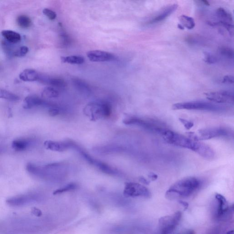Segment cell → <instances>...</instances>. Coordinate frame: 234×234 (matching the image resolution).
Returning a JSON list of instances; mask_svg holds the SVG:
<instances>
[{"mask_svg": "<svg viewBox=\"0 0 234 234\" xmlns=\"http://www.w3.org/2000/svg\"><path fill=\"white\" fill-rule=\"evenodd\" d=\"M177 8H178V6L176 4H173V5L167 6L159 12L158 15L152 18L148 22V24H154L164 21L167 17L170 16L177 9Z\"/></svg>", "mask_w": 234, "mask_h": 234, "instance_id": "cell-15", "label": "cell"}, {"mask_svg": "<svg viewBox=\"0 0 234 234\" xmlns=\"http://www.w3.org/2000/svg\"><path fill=\"white\" fill-rule=\"evenodd\" d=\"M207 100L216 104H232L234 102V94L229 91H217L205 93Z\"/></svg>", "mask_w": 234, "mask_h": 234, "instance_id": "cell-9", "label": "cell"}, {"mask_svg": "<svg viewBox=\"0 0 234 234\" xmlns=\"http://www.w3.org/2000/svg\"><path fill=\"white\" fill-rule=\"evenodd\" d=\"M173 110H200L213 112H223L226 107L210 101H194L175 103L172 106Z\"/></svg>", "mask_w": 234, "mask_h": 234, "instance_id": "cell-2", "label": "cell"}, {"mask_svg": "<svg viewBox=\"0 0 234 234\" xmlns=\"http://www.w3.org/2000/svg\"><path fill=\"white\" fill-rule=\"evenodd\" d=\"M123 194L126 197H144L150 198L151 197V192L145 186L135 183H125Z\"/></svg>", "mask_w": 234, "mask_h": 234, "instance_id": "cell-8", "label": "cell"}, {"mask_svg": "<svg viewBox=\"0 0 234 234\" xmlns=\"http://www.w3.org/2000/svg\"><path fill=\"white\" fill-rule=\"evenodd\" d=\"M139 180L142 183H144V184H146V185H148L149 184V182L144 177H140L139 178Z\"/></svg>", "mask_w": 234, "mask_h": 234, "instance_id": "cell-40", "label": "cell"}, {"mask_svg": "<svg viewBox=\"0 0 234 234\" xmlns=\"http://www.w3.org/2000/svg\"><path fill=\"white\" fill-rule=\"evenodd\" d=\"M217 17L220 19V23L226 30H227L229 34L233 35L234 33L233 17L231 14L223 8H219L216 11Z\"/></svg>", "mask_w": 234, "mask_h": 234, "instance_id": "cell-10", "label": "cell"}, {"mask_svg": "<svg viewBox=\"0 0 234 234\" xmlns=\"http://www.w3.org/2000/svg\"><path fill=\"white\" fill-rule=\"evenodd\" d=\"M32 212L34 215H36V216L39 217L41 216L42 214V212L40 210H39V209H37L36 207H34L33 209Z\"/></svg>", "mask_w": 234, "mask_h": 234, "instance_id": "cell-36", "label": "cell"}, {"mask_svg": "<svg viewBox=\"0 0 234 234\" xmlns=\"http://www.w3.org/2000/svg\"><path fill=\"white\" fill-rule=\"evenodd\" d=\"M59 27L60 32L58 37V47L60 48H67L71 45V38L66 31L64 30L63 27L61 23H60Z\"/></svg>", "mask_w": 234, "mask_h": 234, "instance_id": "cell-18", "label": "cell"}, {"mask_svg": "<svg viewBox=\"0 0 234 234\" xmlns=\"http://www.w3.org/2000/svg\"><path fill=\"white\" fill-rule=\"evenodd\" d=\"M72 83L77 91L83 95L88 96L91 94L92 91L90 86L85 81L78 78H73Z\"/></svg>", "mask_w": 234, "mask_h": 234, "instance_id": "cell-16", "label": "cell"}, {"mask_svg": "<svg viewBox=\"0 0 234 234\" xmlns=\"http://www.w3.org/2000/svg\"><path fill=\"white\" fill-rule=\"evenodd\" d=\"M219 53L221 55L229 59H233L234 57L233 49L228 47H221L219 48Z\"/></svg>", "mask_w": 234, "mask_h": 234, "instance_id": "cell-28", "label": "cell"}, {"mask_svg": "<svg viewBox=\"0 0 234 234\" xmlns=\"http://www.w3.org/2000/svg\"><path fill=\"white\" fill-rule=\"evenodd\" d=\"M43 14L50 20H54L57 17L56 12L48 8H45L43 10Z\"/></svg>", "mask_w": 234, "mask_h": 234, "instance_id": "cell-32", "label": "cell"}, {"mask_svg": "<svg viewBox=\"0 0 234 234\" xmlns=\"http://www.w3.org/2000/svg\"><path fill=\"white\" fill-rule=\"evenodd\" d=\"M47 149L55 151L62 152L70 148L69 141L56 142L47 140L44 143Z\"/></svg>", "mask_w": 234, "mask_h": 234, "instance_id": "cell-17", "label": "cell"}, {"mask_svg": "<svg viewBox=\"0 0 234 234\" xmlns=\"http://www.w3.org/2000/svg\"><path fill=\"white\" fill-rule=\"evenodd\" d=\"M17 23L19 27L23 29H27L30 27L32 24V21L30 18L27 16H19L17 19Z\"/></svg>", "mask_w": 234, "mask_h": 234, "instance_id": "cell-27", "label": "cell"}, {"mask_svg": "<svg viewBox=\"0 0 234 234\" xmlns=\"http://www.w3.org/2000/svg\"><path fill=\"white\" fill-rule=\"evenodd\" d=\"M179 203L181 204V205L183 206V207L184 208V210H186L188 209L189 207V204L187 202H185V201H182V200H179Z\"/></svg>", "mask_w": 234, "mask_h": 234, "instance_id": "cell-39", "label": "cell"}, {"mask_svg": "<svg viewBox=\"0 0 234 234\" xmlns=\"http://www.w3.org/2000/svg\"><path fill=\"white\" fill-rule=\"evenodd\" d=\"M182 217L181 211L161 217L159 220V228L161 234H170L176 227Z\"/></svg>", "mask_w": 234, "mask_h": 234, "instance_id": "cell-7", "label": "cell"}, {"mask_svg": "<svg viewBox=\"0 0 234 234\" xmlns=\"http://www.w3.org/2000/svg\"><path fill=\"white\" fill-rule=\"evenodd\" d=\"M222 82L224 83L233 84L234 83V77L231 75H227L223 77Z\"/></svg>", "mask_w": 234, "mask_h": 234, "instance_id": "cell-35", "label": "cell"}, {"mask_svg": "<svg viewBox=\"0 0 234 234\" xmlns=\"http://www.w3.org/2000/svg\"><path fill=\"white\" fill-rule=\"evenodd\" d=\"M233 131L223 127H212L199 130L196 132H188L189 137L195 141L208 140L217 137H228L233 136Z\"/></svg>", "mask_w": 234, "mask_h": 234, "instance_id": "cell-4", "label": "cell"}, {"mask_svg": "<svg viewBox=\"0 0 234 234\" xmlns=\"http://www.w3.org/2000/svg\"><path fill=\"white\" fill-rule=\"evenodd\" d=\"M77 187V186L75 183H70V184L66 185V186H64L63 188H61V189L56 190L53 192V194L54 195H57V194L62 193L63 192H66L73 190L76 189Z\"/></svg>", "mask_w": 234, "mask_h": 234, "instance_id": "cell-29", "label": "cell"}, {"mask_svg": "<svg viewBox=\"0 0 234 234\" xmlns=\"http://www.w3.org/2000/svg\"><path fill=\"white\" fill-rule=\"evenodd\" d=\"M87 56L90 61L96 62L111 61L115 59L113 54L99 50L89 51L87 52Z\"/></svg>", "mask_w": 234, "mask_h": 234, "instance_id": "cell-12", "label": "cell"}, {"mask_svg": "<svg viewBox=\"0 0 234 234\" xmlns=\"http://www.w3.org/2000/svg\"><path fill=\"white\" fill-rule=\"evenodd\" d=\"M164 140L167 143L193 151L196 141L189 137L176 133L171 130L167 129L161 135Z\"/></svg>", "mask_w": 234, "mask_h": 234, "instance_id": "cell-6", "label": "cell"}, {"mask_svg": "<svg viewBox=\"0 0 234 234\" xmlns=\"http://www.w3.org/2000/svg\"><path fill=\"white\" fill-rule=\"evenodd\" d=\"M61 60L62 62L70 64H80L85 62L84 58L80 55L62 56L61 57Z\"/></svg>", "mask_w": 234, "mask_h": 234, "instance_id": "cell-23", "label": "cell"}, {"mask_svg": "<svg viewBox=\"0 0 234 234\" xmlns=\"http://www.w3.org/2000/svg\"><path fill=\"white\" fill-rule=\"evenodd\" d=\"M39 82L44 84L48 85L55 88H64L67 86V84L64 80L58 77H50L40 74Z\"/></svg>", "mask_w": 234, "mask_h": 234, "instance_id": "cell-13", "label": "cell"}, {"mask_svg": "<svg viewBox=\"0 0 234 234\" xmlns=\"http://www.w3.org/2000/svg\"><path fill=\"white\" fill-rule=\"evenodd\" d=\"M39 75L40 74L34 70L28 69L20 73L19 78L24 82H32L38 81Z\"/></svg>", "mask_w": 234, "mask_h": 234, "instance_id": "cell-21", "label": "cell"}, {"mask_svg": "<svg viewBox=\"0 0 234 234\" xmlns=\"http://www.w3.org/2000/svg\"><path fill=\"white\" fill-rule=\"evenodd\" d=\"M29 52V48L27 46L20 47L17 48L14 53V55L15 56L18 57H23L28 53Z\"/></svg>", "mask_w": 234, "mask_h": 234, "instance_id": "cell-30", "label": "cell"}, {"mask_svg": "<svg viewBox=\"0 0 234 234\" xmlns=\"http://www.w3.org/2000/svg\"><path fill=\"white\" fill-rule=\"evenodd\" d=\"M201 180L195 177H185L176 182L166 192V197L170 200L188 197L199 189Z\"/></svg>", "mask_w": 234, "mask_h": 234, "instance_id": "cell-1", "label": "cell"}, {"mask_svg": "<svg viewBox=\"0 0 234 234\" xmlns=\"http://www.w3.org/2000/svg\"><path fill=\"white\" fill-rule=\"evenodd\" d=\"M148 177L151 179L152 181H155L157 180L158 178V176L154 173H150L148 175Z\"/></svg>", "mask_w": 234, "mask_h": 234, "instance_id": "cell-38", "label": "cell"}, {"mask_svg": "<svg viewBox=\"0 0 234 234\" xmlns=\"http://www.w3.org/2000/svg\"><path fill=\"white\" fill-rule=\"evenodd\" d=\"M0 98L10 101H17L19 99V97L9 91L0 88Z\"/></svg>", "mask_w": 234, "mask_h": 234, "instance_id": "cell-26", "label": "cell"}, {"mask_svg": "<svg viewBox=\"0 0 234 234\" xmlns=\"http://www.w3.org/2000/svg\"><path fill=\"white\" fill-rule=\"evenodd\" d=\"M123 122L127 125H136L147 131L161 136L168 129L164 123L154 119L128 117L124 119Z\"/></svg>", "mask_w": 234, "mask_h": 234, "instance_id": "cell-3", "label": "cell"}, {"mask_svg": "<svg viewBox=\"0 0 234 234\" xmlns=\"http://www.w3.org/2000/svg\"><path fill=\"white\" fill-rule=\"evenodd\" d=\"M48 113L49 114L50 116H55L58 115L60 114V111L59 108H58L55 105L54 106L51 107V108H49V110H48Z\"/></svg>", "mask_w": 234, "mask_h": 234, "instance_id": "cell-34", "label": "cell"}, {"mask_svg": "<svg viewBox=\"0 0 234 234\" xmlns=\"http://www.w3.org/2000/svg\"><path fill=\"white\" fill-rule=\"evenodd\" d=\"M33 141L30 139H18L12 142V148L16 151H23L29 148Z\"/></svg>", "mask_w": 234, "mask_h": 234, "instance_id": "cell-20", "label": "cell"}, {"mask_svg": "<svg viewBox=\"0 0 234 234\" xmlns=\"http://www.w3.org/2000/svg\"><path fill=\"white\" fill-rule=\"evenodd\" d=\"M201 2H203V4L207 5V6H209V5H210V4H209V2H208L206 1H203Z\"/></svg>", "mask_w": 234, "mask_h": 234, "instance_id": "cell-41", "label": "cell"}, {"mask_svg": "<svg viewBox=\"0 0 234 234\" xmlns=\"http://www.w3.org/2000/svg\"><path fill=\"white\" fill-rule=\"evenodd\" d=\"M85 113L93 121L108 117L112 113L111 105L105 101L90 102L85 108Z\"/></svg>", "mask_w": 234, "mask_h": 234, "instance_id": "cell-5", "label": "cell"}, {"mask_svg": "<svg viewBox=\"0 0 234 234\" xmlns=\"http://www.w3.org/2000/svg\"><path fill=\"white\" fill-rule=\"evenodd\" d=\"M226 234H234V231L233 230H229L228 231Z\"/></svg>", "mask_w": 234, "mask_h": 234, "instance_id": "cell-42", "label": "cell"}, {"mask_svg": "<svg viewBox=\"0 0 234 234\" xmlns=\"http://www.w3.org/2000/svg\"><path fill=\"white\" fill-rule=\"evenodd\" d=\"M178 234H195V232L193 229H186L184 231H182Z\"/></svg>", "mask_w": 234, "mask_h": 234, "instance_id": "cell-37", "label": "cell"}, {"mask_svg": "<svg viewBox=\"0 0 234 234\" xmlns=\"http://www.w3.org/2000/svg\"><path fill=\"white\" fill-rule=\"evenodd\" d=\"M2 34L8 43L16 44L21 40L20 34L13 31L3 30L2 32Z\"/></svg>", "mask_w": 234, "mask_h": 234, "instance_id": "cell-22", "label": "cell"}, {"mask_svg": "<svg viewBox=\"0 0 234 234\" xmlns=\"http://www.w3.org/2000/svg\"><path fill=\"white\" fill-rule=\"evenodd\" d=\"M215 197L218 202L217 215L218 217H221L224 215L228 211L229 209L228 204L225 197L221 194L216 193Z\"/></svg>", "mask_w": 234, "mask_h": 234, "instance_id": "cell-19", "label": "cell"}, {"mask_svg": "<svg viewBox=\"0 0 234 234\" xmlns=\"http://www.w3.org/2000/svg\"><path fill=\"white\" fill-rule=\"evenodd\" d=\"M59 96V92L57 88L52 86L45 87L42 92V97L46 98H54Z\"/></svg>", "mask_w": 234, "mask_h": 234, "instance_id": "cell-24", "label": "cell"}, {"mask_svg": "<svg viewBox=\"0 0 234 234\" xmlns=\"http://www.w3.org/2000/svg\"><path fill=\"white\" fill-rule=\"evenodd\" d=\"M204 61L209 64H213L217 62L216 57L211 53L205 52L204 55Z\"/></svg>", "mask_w": 234, "mask_h": 234, "instance_id": "cell-31", "label": "cell"}, {"mask_svg": "<svg viewBox=\"0 0 234 234\" xmlns=\"http://www.w3.org/2000/svg\"><path fill=\"white\" fill-rule=\"evenodd\" d=\"M194 150L193 151L206 159L212 160L215 157V153L213 149L209 145L199 141L197 142Z\"/></svg>", "mask_w": 234, "mask_h": 234, "instance_id": "cell-14", "label": "cell"}, {"mask_svg": "<svg viewBox=\"0 0 234 234\" xmlns=\"http://www.w3.org/2000/svg\"><path fill=\"white\" fill-rule=\"evenodd\" d=\"M181 24L188 30H192L195 26V23L192 17L186 15H182L179 17Z\"/></svg>", "mask_w": 234, "mask_h": 234, "instance_id": "cell-25", "label": "cell"}, {"mask_svg": "<svg viewBox=\"0 0 234 234\" xmlns=\"http://www.w3.org/2000/svg\"><path fill=\"white\" fill-rule=\"evenodd\" d=\"M179 120L181 122V123L184 125V127L187 129H190L194 125L192 122L188 120H185V119H183V118H179Z\"/></svg>", "mask_w": 234, "mask_h": 234, "instance_id": "cell-33", "label": "cell"}, {"mask_svg": "<svg viewBox=\"0 0 234 234\" xmlns=\"http://www.w3.org/2000/svg\"><path fill=\"white\" fill-rule=\"evenodd\" d=\"M178 27L179 29H181V30H184V27H183L181 24H178Z\"/></svg>", "mask_w": 234, "mask_h": 234, "instance_id": "cell-43", "label": "cell"}, {"mask_svg": "<svg viewBox=\"0 0 234 234\" xmlns=\"http://www.w3.org/2000/svg\"><path fill=\"white\" fill-rule=\"evenodd\" d=\"M55 105L35 95L28 96L23 101V108L26 109H31L36 107H44L50 108Z\"/></svg>", "mask_w": 234, "mask_h": 234, "instance_id": "cell-11", "label": "cell"}]
</instances>
